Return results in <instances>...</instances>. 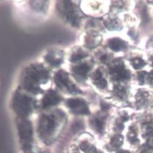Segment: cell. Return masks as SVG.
<instances>
[{"instance_id": "1", "label": "cell", "mask_w": 153, "mask_h": 153, "mask_svg": "<svg viewBox=\"0 0 153 153\" xmlns=\"http://www.w3.org/2000/svg\"><path fill=\"white\" fill-rule=\"evenodd\" d=\"M49 79L48 71L39 65H34L26 72L24 79V85L33 92H39L42 90L41 85L46 84Z\"/></svg>"}, {"instance_id": "2", "label": "cell", "mask_w": 153, "mask_h": 153, "mask_svg": "<svg viewBox=\"0 0 153 153\" xmlns=\"http://www.w3.org/2000/svg\"><path fill=\"white\" fill-rule=\"evenodd\" d=\"M62 122H63V118L59 119L55 115L52 114L42 116L38 123V132L43 140L53 139L59 131Z\"/></svg>"}, {"instance_id": "3", "label": "cell", "mask_w": 153, "mask_h": 153, "mask_svg": "<svg viewBox=\"0 0 153 153\" xmlns=\"http://www.w3.org/2000/svg\"><path fill=\"white\" fill-rule=\"evenodd\" d=\"M33 100L25 94L17 93L13 99V107L19 115L27 116L32 112Z\"/></svg>"}, {"instance_id": "4", "label": "cell", "mask_w": 153, "mask_h": 153, "mask_svg": "<svg viewBox=\"0 0 153 153\" xmlns=\"http://www.w3.org/2000/svg\"><path fill=\"white\" fill-rule=\"evenodd\" d=\"M55 82L62 90L69 94H79L82 91L71 80L69 74L64 71H60L55 76Z\"/></svg>"}, {"instance_id": "5", "label": "cell", "mask_w": 153, "mask_h": 153, "mask_svg": "<svg viewBox=\"0 0 153 153\" xmlns=\"http://www.w3.org/2000/svg\"><path fill=\"white\" fill-rule=\"evenodd\" d=\"M64 10L62 11L64 18L72 26L78 27L81 21V15L76 7L71 1H64Z\"/></svg>"}, {"instance_id": "6", "label": "cell", "mask_w": 153, "mask_h": 153, "mask_svg": "<svg viewBox=\"0 0 153 153\" xmlns=\"http://www.w3.org/2000/svg\"><path fill=\"white\" fill-rule=\"evenodd\" d=\"M66 105L69 109L76 114H89V107L86 102L80 98H73L67 100Z\"/></svg>"}, {"instance_id": "7", "label": "cell", "mask_w": 153, "mask_h": 153, "mask_svg": "<svg viewBox=\"0 0 153 153\" xmlns=\"http://www.w3.org/2000/svg\"><path fill=\"white\" fill-rule=\"evenodd\" d=\"M61 101L60 95L56 92L51 90L45 94L42 100V107L43 109H46L59 103Z\"/></svg>"}, {"instance_id": "8", "label": "cell", "mask_w": 153, "mask_h": 153, "mask_svg": "<svg viewBox=\"0 0 153 153\" xmlns=\"http://www.w3.org/2000/svg\"><path fill=\"white\" fill-rule=\"evenodd\" d=\"M19 134L21 139L26 142H30L32 136V128L30 122L23 121L18 125Z\"/></svg>"}, {"instance_id": "9", "label": "cell", "mask_w": 153, "mask_h": 153, "mask_svg": "<svg viewBox=\"0 0 153 153\" xmlns=\"http://www.w3.org/2000/svg\"><path fill=\"white\" fill-rule=\"evenodd\" d=\"M110 74L115 80H126L129 78V74L126 71L122 63L115 65L110 69Z\"/></svg>"}, {"instance_id": "10", "label": "cell", "mask_w": 153, "mask_h": 153, "mask_svg": "<svg viewBox=\"0 0 153 153\" xmlns=\"http://www.w3.org/2000/svg\"><path fill=\"white\" fill-rule=\"evenodd\" d=\"M91 68V66L89 64L85 63L74 66L72 69V72L76 78L83 81L86 79Z\"/></svg>"}, {"instance_id": "11", "label": "cell", "mask_w": 153, "mask_h": 153, "mask_svg": "<svg viewBox=\"0 0 153 153\" xmlns=\"http://www.w3.org/2000/svg\"><path fill=\"white\" fill-rule=\"evenodd\" d=\"M62 52L60 51L53 50L50 51L46 56V60L50 65L53 66H57L63 62Z\"/></svg>"}, {"instance_id": "12", "label": "cell", "mask_w": 153, "mask_h": 153, "mask_svg": "<svg viewBox=\"0 0 153 153\" xmlns=\"http://www.w3.org/2000/svg\"><path fill=\"white\" fill-rule=\"evenodd\" d=\"M92 80L93 83L99 89H105L107 86V80L100 69H97L93 73Z\"/></svg>"}, {"instance_id": "13", "label": "cell", "mask_w": 153, "mask_h": 153, "mask_svg": "<svg viewBox=\"0 0 153 153\" xmlns=\"http://www.w3.org/2000/svg\"><path fill=\"white\" fill-rule=\"evenodd\" d=\"M108 46L111 50L119 52L126 48V43L119 38H114L108 41Z\"/></svg>"}, {"instance_id": "14", "label": "cell", "mask_w": 153, "mask_h": 153, "mask_svg": "<svg viewBox=\"0 0 153 153\" xmlns=\"http://www.w3.org/2000/svg\"><path fill=\"white\" fill-rule=\"evenodd\" d=\"M105 117L102 116H95L92 119V126L94 128V129L96 130L97 131L99 132H102L103 130L104 129L105 126Z\"/></svg>"}, {"instance_id": "15", "label": "cell", "mask_w": 153, "mask_h": 153, "mask_svg": "<svg viewBox=\"0 0 153 153\" xmlns=\"http://www.w3.org/2000/svg\"><path fill=\"white\" fill-rule=\"evenodd\" d=\"M89 36L88 38L87 46L91 48H93L98 45L101 42V36L97 32H92L89 34Z\"/></svg>"}, {"instance_id": "16", "label": "cell", "mask_w": 153, "mask_h": 153, "mask_svg": "<svg viewBox=\"0 0 153 153\" xmlns=\"http://www.w3.org/2000/svg\"><path fill=\"white\" fill-rule=\"evenodd\" d=\"M88 53H86L85 51H83L82 49H79L71 55L70 57V61L74 63L85 58V57L88 56Z\"/></svg>"}, {"instance_id": "17", "label": "cell", "mask_w": 153, "mask_h": 153, "mask_svg": "<svg viewBox=\"0 0 153 153\" xmlns=\"http://www.w3.org/2000/svg\"><path fill=\"white\" fill-rule=\"evenodd\" d=\"M132 65L135 68H142L144 65V62L140 59H136L135 60H134L132 62Z\"/></svg>"}]
</instances>
